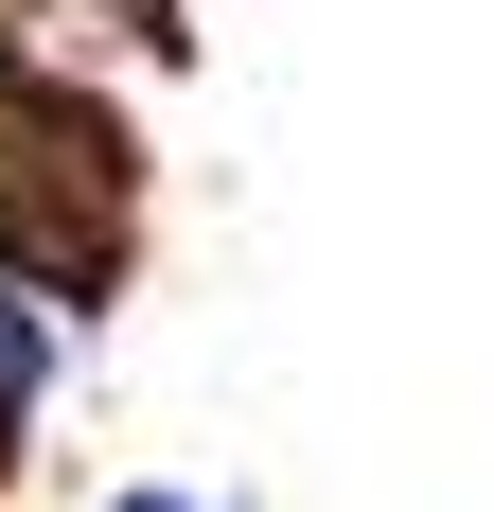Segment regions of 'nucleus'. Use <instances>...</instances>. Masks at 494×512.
<instances>
[{
    "label": "nucleus",
    "instance_id": "nucleus-1",
    "mask_svg": "<svg viewBox=\"0 0 494 512\" xmlns=\"http://www.w3.org/2000/svg\"><path fill=\"white\" fill-rule=\"evenodd\" d=\"M142 265V159L89 89H0V283L36 318H106Z\"/></svg>",
    "mask_w": 494,
    "mask_h": 512
},
{
    "label": "nucleus",
    "instance_id": "nucleus-2",
    "mask_svg": "<svg viewBox=\"0 0 494 512\" xmlns=\"http://www.w3.org/2000/svg\"><path fill=\"white\" fill-rule=\"evenodd\" d=\"M53 336H71V318H36L18 283H0V495H18V460H36V407H53Z\"/></svg>",
    "mask_w": 494,
    "mask_h": 512
},
{
    "label": "nucleus",
    "instance_id": "nucleus-3",
    "mask_svg": "<svg viewBox=\"0 0 494 512\" xmlns=\"http://www.w3.org/2000/svg\"><path fill=\"white\" fill-rule=\"evenodd\" d=\"M106 512H212V495H177V477H124V495H106Z\"/></svg>",
    "mask_w": 494,
    "mask_h": 512
}]
</instances>
